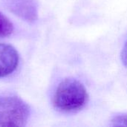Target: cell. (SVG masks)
Wrapping results in <instances>:
<instances>
[{
	"label": "cell",
	"mask_w": 127,
	"mask_h": 127,
	"mask_svg": "<svg viewBox=\"0 0 127 127\" xmlns=\"http://www.w3.org/2000/svg\"><path fill=\"white\" fill-rule=\"evenodd\" d=\"M89 98L85 86L75 78L68 77L58 84L53 97V106L58 112L74 113L86 106Z\"/></svg>",
	"instance_id": "1"
},
{
	"label": "cell",
	"mask_w": 127,
	"mask_h": 127,
	"mask_svg": "<svg viewBox=\"0 0 127 127\" xmlns=\"http://www.w3.org/2000/svg\"><path fill=\"white\" fill-rule=\"evenodd\" d=\"M30 109L16 96L0 97V127H23L28 122Z\"/></svg>",
	"instance_id": "2"
},
{
	"label": "cell",
	"mask_w": 127,
	"mask_h": 127,
	"mask_svg": "<svg viewBox=\"0 0 127 127\" xmlns=\"http://www.w3.org/2000/svg\"><path fill=\"white\" fill-rule=\"evenodd\" d=\"M4 6L15 15L28 22L37 19V5L35 0H3Z\"/></svg>",
	"instance_id": "3"
},
{
	"label": "cell",
	"mask_w": 127,
	"mask_h": 127,
	"mask_svg": "<svg viewBox=\"0 0 127 127\" xmlns=\"http://www.w3.org/2000/svg\"><path fill=\"white\" fill-rule=\"evenodd\" d=\"M19 57L10 45L0 43V78L12 74L17 68Z\"/></svg>",
	"instance_id": "4"
},
{
	"label": "cell",
	"mask_w": 127,
	"mask_h": 127,
	"mask_svg": "<svg viewBox=\"0 0 127 127\" xmlns=\"http://www.w3.org/2000/svg\"><path fill=\"white\" fill-rule=\"evenodd\" d=\"M13 31V25L8 18L0 12V37H7Z\"/></svg>",
	"instance_id": "5"
},
{
	"label": "cell",
	"mask_w": 127,
	"mask_h": 127,
	"mask_svg": "<svg viewBox=\"0 0 127 127\" xmlns=\"http://www.w3.org/2000/svg\"><path fill=\"white\" fill-rule=\"evenodd\" d=\"M110 125L112 127H127V114L122 113L115 115L111 120Z\"/></svg>",
	"instance_id": "6"
},
{
	"label": "cell",
	"mask_w": 127,
	"mask_h": 127,
	"mask_svg": "<svg viewBox=\"0 0 127 127\" xmlns=\"http://www.w3.org/2000/svg\"><path fill=\"white\" fill-rule=\"evenodd\" d=\"M121 60L124 67L127 68V40L125 42L121 52Z\"/></svg>",
	"instance_id": "7"
}]
</instances>
